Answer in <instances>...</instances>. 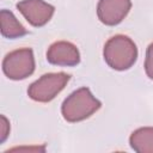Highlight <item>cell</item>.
<instances>
[{
  "mask_svg": "<svg viewBox=\"0 0 153 153\" xmlns=\"http://www.w3.org/2000/svg\"><path fill=\"white\" fill-rule=\"evenodd\" d=\"M47 60L49 63L55 66L73 67L80 62V53L71 42L57 41L50 44L47 50Z\"/></svg>",
  "mask_w": 153,
  "mask_h": 153,
  "instance_id": "cell-7",
  "label": "cell"
},
{
  "mask_svg": "<svg viewBox=\"0 0 153 153\" xmlns=\"http://www.w3.org/2000/svg\"><path fill=\"white\" fill-rule=\"evenodd\" d=\"M129 145L137 153H153V127L134 130L129 137Z\"/></svg>",
  "mask_w": 153,
  "mask_h": 153,
  "instance_id": "cell-9",
  "label": "cell"
},
{
  "mask_svg": "<svg viewBox=\"0 0 153 153\" xmlns=\"http://www.w3.org/2000/svg\"><path fill=\"white\" fill-rule=\"evenodd\" d=\"M17 8L26 22L35 27L45 25L55 12L54 6L44 0H22L17 4Z\"/></svg>",
  "mask_w": 153,
  "mask_h": 153,
  "instance_id": "cell-5",
  "label": "cell"
},
{
  "mask_svg": "<svg viewBox=\"0 0 153 153\" xmlns=\"http://www.w3.org/2000/svg\"><path fill=\"white\" fill-rule=\"evenodd\" d=\"M103 56L108 66L112 69L127 71L133 67L137 60V48L130 37L115 35L106 41Z\"/></svg>",
  "mask_w": 153,
  "mask_h": 153,
  "instance_id": "cell-1",
  "label": "cell"
},
{
  "mask_svg": "<svg viewBox=\"0 0 153 153\" xmlns=\"http://www.w3.org/2000/svg\"><path fill=\"white\" fill-rule=\"evenodd\" d=\"M145 72L149 79L153 80V42L147 47L145 59Z\"/></svg>",
  "mask_w": 153,
  "mask_h": 153,
  "instance_id": "cell-10",
  "label": "cell"
},
{
  "mask_svg": "<svg viewBox=\"0 0 153 153\" xmlns=\"http://www.w3.org/2000/svg\"><path fill=\"white\" fill-rule=\"evenodd\" d=\"M69 79L71 75L63 72L43 74L29 86L27 94L35 102L48 103L66 87Z\"/></svg>",
  "mask_w": 153,
  "mask_h": 153,
  "instance_id": "cell-3",
  "label": "cell"
},
{
  "mask_svg": "<svg viewBox=\"0 0 153 153\" xmlns=\"http://www.w3.org/2000/svg\"><path fill=\"white\" fill-rule=\"evenodd\" d=\"M130 8L131 0H99L97 16L103 24L115 26L127 17Z\"/></svg>",
  "mask_w": 153,
  "mask_h": 153,
  "instance_id": "cell-6",
  "label": "cell"
},
{
  "mask_svg": "<svg viewBox=\"0 0 153 153\" xmlns=\"http://www.w3.org/2000/svg\"><path fill=\"white\" fill-rule=\"evenodd\" d=\"M22 149H29V151H44V147H17V148H12L11 151H22Z\"/></svg>",
  "mask_w": 153,
  "mask_h": 153,
  "instance_id": "cell-12",
  "label": "cell"
},
{
  "mask_svg": "<svg viewBox=\"0 0 153 153\" xmlns=\"http://www.w3.org/2000/svg\"><path fill=\"white\" fill-rule=\"evenodd\" d=\"M0 22H1V35L6 38L14 39L27 33V30L19 23L16 16L8 10H1Z\"/></svg>",
  "mask_w": 153,
  "mask_h": 153,
  "instance_id": "cell-8",
  "label": "cell"
},
{
  "mask_svg": "<svg viewBox=\"0 0 153 153\" xmlns=\"http://www.w3.org/2000/svg\"><path fill=\"white\" fill-rule=\"evenodd\" d=\"M10 134V122L5 115L0 116V143H4Z\"/></svg>",
  "mask_w": 153,
  "mask_h": 153,
  "instance_id": "cell-11",
  "label": "cell"
},
{
  "mask_svg": "<svg viewBox=\"0 0 153 153\" xmlns=\"http://www.w3.org/2000/svg\"><path fill=\"white\" fill-rule=\"evenodd\" d=\"M100 106L102 103L92 94L88 87H80L63 100L61 114L67 122L75 123L91 117Z\"/></svg>",
  "mask_w": 153,
  "mask_h": 153,
  "instance_id": "cell-2",
  "label": "cell"
},
{
  "mask_svg": "<svg viewBox=\"0 0 153 153\" xmlns=\"http://www.w3.org/2000/svg\"><path fill=\"white\" fill-rule=\"evenodd\" d=\"M4 74L11 80H23L35 71V56L31 48H20L8 53L2 61Z\"/></svg>",
  "mask_w": 153,
  "mask_h": 153,
  "instance_id": "cell-4",
  "label": "cell"
}]
</instances>
